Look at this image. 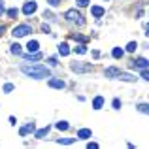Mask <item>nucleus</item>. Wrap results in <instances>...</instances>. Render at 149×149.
<instances>
[{
	"label": "nucleus",
	"mask_w": 149,
	"mask_h": 149,
	"mask_svg": "<svg viewBox=\"0 0 149 149\" xmlns=\"http://www.w3.org/2000/svg\"><path fill=\"white\" fill-rule=\"evenodd\" d=\"M49 64H51V66H57V64H58V62H57V57H51V58H49Z\"/></svg>",
	"instance_id": "c756f323"
},
{
	"label": "nucleus",
	"mask_w": 149,
	"mask_h": 149,
	"mask_svg": "<svg viewBox=\"0 0 149 149\" xmlns=\"http://www.w3.org/2000/svg\"><path fill=\"white\" fill-rule=\"evenodd\" d=\"M13 91V83H6L4 85V93H11Z\"/></svg>",
	"instance_id": "a878e982"
},
{
	"label": "nucleus",
	"mask_w": 149,
	"mask_h": 149,
	"mask_svg": "<svg viewBox=\"0 0 149 149\" xmlns=\"http://www.w3.org/2000/svg\"><path fill=\"white\" fill-rule=\"evenodd\" d=\"M4 11H6V10H4V6H2V0H0V15H2Z\"/></svg>",
	"instance_id": "72a5a7b5"
},
{
	"label": "nucleus",
	"mask_w": 149,
	"mask_h": 149,
	"mask_svg": "<svg viewBox=\"0 0 149 149\" xmlns=\"http://www.w3.org/2000/svg\"><path fill=\"white\" fill-rule=\"evenodd\" d=\"M87 147H89V149H96V147H98V143H95V142H91V143H87Z\"/></svg>",
	"instance_id": "7c9ffc66"
},
{
	"label": "nucleus",
	"mask_w": 149,
	"mask_h": 149,
	"mask_svg": "<svg viewBox=\"0 0 149 149\" xmlns=\"http://www.w3.org/2000/svg\"><path fill=\"white\" fill-rule=\"evenodd\" d=\"M76 2H77V6H79V8H85V6H89L91 0H76Z\"/></svg>",
	"instance_id": "393cba45"
},
{
	"label": "nucleus",
	"mask_w": 149,
	"mask_h": 149,
	"mask_svg": "<svg viewBox=\"0 0 149 149\" xmlns=\"http://www.w3.org/2000/svg\"><path fill=\"white\" fill-rule=\"evenodd\" d=\"M21 72L26 74L29 77H34V79H42V77H49L51 76L49 68H45V66H42V64H29V66L23 64Z\"/></svg>",
	"instance_id": "f257e3e1"
},
{
	"label": "nucleus",
	"mask_w": 149,
	"mask_h": 149,
	"mask_svg": "<svg viewBox=\"0 0 149 149\" xmlns=\"http://www.w3.org/2000/svg\"><path fill=\"white\" fill-rule=\"evenodd\" d=\"M72 70H74V72H77V74H81V72H91L93 66L91 64H79V62H74V64H72Z\"/></svg>",
	"instance_id": "39448f33"
},
{
	"label": "nucleus",
	"mask_w": 149,
	"mask_h": 149,
	"mask_svg": "<svg viewBox=\"0 0 149 149\" xmlns=\"http://www.w3.org/2000/svg\"><path fill=\"white\" fill-rule=\"evenodd\" d=\"M42 32H49V25H42Z\"/></svg>",
	"instance_id": "2f4dec72"
},
{
	"label": "nucleus",
	"mask_w": 149,
	"mask_h": 149,
	"mask_svg": "<svg viewBox=\"0 0 149 149\" xmlns=\"http://www.w3.org/2000/svg\"><path fill=\"white\" fill-rule=\"evenodd\" d=\"M142 77H143L146 81H149V70H147V68H146V70H142Z\"/></svg>",
	"instance_id": "bb28decb"
},
{
	"label": "nucleus",
	"mask_w": 149,
	"mask_h": 149,
	"mask_svg": "<svg viewBox=\"0 0 149 149\" xmlns=\"http://www.w3.org/2000/svg\"><path fill=\"white\" fill-rule=\"evenodd\" d=\"M102 106H104V96H96V98L93 100V108H95V109H100Z\"/></svg>",
	"instance_id": "2eb2a0df"
},
{
	"label": "nucleus",
	"mask_w": 149,
	"mask_h": 149,
	"mask_svg": "<svg viewBox=\"0 0 149 149\" xmlns=\"http://www.w3.org/2000/svg\"><path fill=\"white\" fill-rule=\"evenodd\" d=\"M111 55H113V58H121L123 57V49H119V47H115L111 51Z\"/></svg>",
	"instance_id": "6ab92c4d"
},
{
	"label": "nucleus",
	"mask_w": 149,
	"mask_h": 149,
	"mask_svg": "<svg viewBox=\"0 0 149 149\" xmlns=\"http://www.w3.org/2000/svg\"><path fill=\"white\" fill-rule=\"evenodd\" d=\"M136 49H138V44H136V42H130V44L127 45V51H128V53H134Z\"/></svg>",
	"instance_id": "a211bd4d"
},
{
	"label": "nucleus",
	"mask_w": 149,
	"mask_h": 149,
	"mask_svg": "<svg viewBox=\"0 0 149 149\" xmlns=\"http://www.w3.org/2000/svg\"><path fill=\"white\" fill-rule=\"evenodd\" d=\"M58 53H61L62 57H68V55H70V47H68V44H64V42H62V44L58 45Z\"/></svg>",
	"instance_id": "9d476101"
},
{
	"label": "nucleus",
	"mask_w": 149,
	"mask_h": 149,
	"mask_svg": "<svg viewBox=\"0 0 149 149\" xmlns=\"http://www.w3.org/2000/svg\"><path fill=\"white\" fill-rule=\"evenodd\" d=\"M91 128H81V130H77V138L79 140H89L91 138Z\"/></svg>",
	"instance_id": "0eeeda50"
},
{
	"label": "nucleus",
	"mask_w": 149,
	"mask_h": 149,
	"mask_svg": "<svg viewBox=\"0 0 149 149\" xmlns=\"http://www.w3.org/2000/svg\"><path fill=\"white\" fill-rule=\"evenodd\" d=\"M113 108H115V109H119V108H121V100H119V98L113 100Z\"/></svg>",
	"instance_id": "c85d7f7f"
},
{
	"label": "nucleus",
	"mask_w": 149,
	"mask_h": 149,
	"mask_svg": "<svg viewBox=\"0 0 149 149\" xmlns=\"http://www.w3.org/2000/svg\"><path fill=\"white\" fill-rule=\"evenodd\" d=\"M38 49H40V44H38L36 40L29 42V45H26V51H29V53H34V51H38Z\"/></svg>",
	"instance_id": "f8f14e48"
},
{
	"label": "nucleus",
	"mask_w": 149,
	"mask_h": 149,
	"mask_svg": "<svg viewBox=\"0 0 149 149\" xmlns=\"http://www.w3.org/2000/svg\"><path fill=\"white\" fill-rule=\"evenodd\" d=\"M91 13H93V17H102V15H104V8L102 6H93Z\"/></svg>",
	"instance_id": "1a4fd4ad"
},
{
	"label": "nucleus",
	"mask_w": 149,
	"mask_h": 149,
	"mask_svg": "<svg viewBox=\"0 0 149 149\" xmlns=\"http://www.w3.org/2000/svg\"><path fill=\"white\" fill-rule=\"evenodd\" d=\"M138 109H140L142 113H149V104H140Z\"/></svg>",
	"instance_id": "412c9836"
},
{
	"label": "nucleus",
	"mask_w": 149,
	"mask_h": 149,
	"mask_svg": "<svg viewBox=\"0 0 149 149\" xmlns=\"http://www.w3.org/2000/svg\"><path fill=\"white\" fill-rule=\"evenodd\" d=\"M55 128H57V130H68V128H70V125L66 123V121H58V123L55 125Z\"/></svg>",
	"instance_id": "dca6fc26"
},
{
	"label": "nucleus",
	"mask_w": 149,
	"mask_h": 149,
	"mask_svg": "<svg viewBox=\"0 0 149 149\" xmlns=\"http://www.w3.org/2000/svg\"><path fill=\"white\" fill-rule=\"evenodd\" d=\"M30 32H32V29H30L29 25H19V26L13 29V36L15 38H23V36H26V34H30Z\"/></svg>",
	"instance_id": "7ed1b4c3"
},
{
	"label": "nucleus",
	"mask_w": 149,
	"mask_h": 149,
	"mask_svg": "<svg viewBox=\"0 0 149 149\" xmlns=\"http://www.w3.org/2000/svg\"><path fill=\"white\" fill-rule=\"evenodd\" d=\"M74 140H76V138H58L57 142H58V143H64V146H68V143H74Z\"/></svg>",
	"instance_id": "aec40b11"
},
{
	"label": "nucleus",
	"mask_w": 149,
	"mask_h": 149,
	"mask_svg": "<svg viewBox=\"0 0 149 149\" xmlns=\"http://www.w3.org/2000/svg\"><path fill=\"white\" fill-rule=\"evenodd\" d=\"M47 2H49V6H53V8H55V6H58L62 0H47Z\"/></svg>",
	"instance_id": "cd10ccee"
},
{
	"label": "nucleus",
	"mask_w": 149,
	"mask_h": 149,
	"mask_svg": "<svg viewBox=\"0 0 149 149\" xmlns=\"http://www.w3.org/2000/svg\"><path fill=\"white\" fill-rule=\"evenodd\" d=\"M76 53L85 55V53H87V47H85V45H77V47H76Z\"/></svg>",
	"instance_id": "5701e85b"
},
{
	"label": "nucleus",
	"mask_w": 149,
	"mask_h": 149,
	"mask_svg": "<svg viewBox=\"0 0 149 149\" xmlns=\"http://www.w3.org/2000/svg\"><path fill=\"white\" fill-rule=\"evenodd\" d=\"M10 51H11V55H21V45L19 44H11Z\"/></svg>",
	"instance_id": "f3484780"
},
{
	"label": "nucleus",
	"mask_w": 149,
	"mask_h": 149,
	"mask_svg": "<svg viewBox=\"0 0 149 149\" xmlns=\"http://www.w3.org/2000/svg\"><path fill=\"white\" fill-rule=\"evenodd\" d=\"M47 132H49V127H44V128H40V130H36V132H34V136H36L38 140H42L44 136H47Z\"/></svg>",
	"instance_id": "4468645a"
},
{
	"label": "nucleus",
	"mask_w": 149,
	"mask_h": 149,
	"mask_svg": "<svg viewBox=\"0 0 149 149\" xmlns=\"http://www.w3.org/2000/svg\"><path fill=\"white\" fill-rule=\"evenodd\" d=\"M130 68L146 70V68H149V61H147V58H143V57H140V58H132V61H130Z\"/></svg>",
	"instance_id": "20e7f679"
},
{
	"label": "nucleus",
	"mask_w": 149,
	"mask_h": 149,
	"mask_svg": "<svg viewBox=\"0 0 149 149\" xmlns=\"http://www.w3.org/2000/svg\"><path fill=\"white\" fill-rule=\"evenodd\" d=\"M4 32H6V26H4L2 23H0V34H4Z\"/></svg>",
	"instance_id": "473e14b6"
},
{
	"label": "nucleus",
	"mask_w": 149,
	"mask_h": 149,
	"mask_svg": "<svg viewBox=\"0 0 149 149\" xmlns=\"http://www.w3.org/2000/svg\"><path fill=\"white\" fill-rule=\"evenodd\" d=\"M30 132H34V125L32 123H29V125H25V127L19 128V134L21 136H26V134H30Z\"/></svg>",
	"instance_id": "6e6552de"
},
{
	"label": "nucleus",
	"mask_w": 149,
	"mask_h": 149,
	"mask_svg": "<svg viewBox=\"0 0 149 149\" xmlns=\"http://www.w3.org/2000/svg\"><path fill=\"white\" fill-rule=\"evenodd\" d=\"M64 17L68 19L70 23H76V25H79V26H81V25H85V19H83V15H81L77 10H68V11H66V15H64Z\"/></svg>",
	"instance_id": "f03ea898"
},
{
	"label": "nucleus",
	"mask_w": 149,
	"mask_h": 149,
	"mask_svg": "<svg viewBox=\"0 0 149 149\" xmlns=\"http://www.w3.org/2000/svg\"><path fill=\"white\" fill-rule=\"evenodd\" d=\"M146 34H147V36H149V25L146 26Z\"/></svg>",
	"instance_id": "f704fd0d"
},
{
	"label": "nucleus",
	"mask_w": 149,
	"mask_h": 149,
	"mask_svg": "<svg viewBox=\"0 0 149 149\" xmlns=\"http://www.w3.org/2000/svg\"><path fill=\"white\" fill-rule=\"evenodd\" d=\"M6 13H8V17H17V13H19V11L15 10V8H11V10H8Z\"/></svg>",
	"instance_id": "b1692460"
},
{
	"label": "nucleus",
	"mask_w": 149,
	"mask_h": 149,
	"mask_svg": "<svg viewBox=\"0 0 149 149\" xmlns=\"http://www.w3.org/2000/svg\"><path fill=\"white\" fill-rule=\"evenodd\" d=\"M36 11V2H26L25 6H23V13L25 15H30Z\"/></svg>",
	"instance_id": "423d86ee"
},
{
	"label": "nucleus",
	"mask_w": 149,
	"mask_h": 149,
	"mask_svg": "<svg viewBox=\"0 0 149 149\" xmlns=\"http://www.w3.org/2000/svg\"><path fill=\"white\" fill-rule=\"evenodd\" d=\"M49 87H53V89H62V87H64V81H62V79H49Z\"/></svg>",
	"instance_id": "9b49d317"
},
{
	"label": "nucleus",
	"mask_w": 149,
	"mask_h": 149,
	"mask_svg": "<svg viewBox=\"0 0 149 149\" xmlns=\"http://www.w3.org/2000/svg\"><path fill=\"white\" fill-rule=\"evenodd\" d=\"M25 58H26V61H40V58H42V53H38V51H34V53H26Z\"/></svg>",
	"instance_id": "ddd939ff"
},
{
	"label": "nucleus",
	"mask_w": 149,
	"mask_h": 149,
	"mask_svg": "<svg viewBox=\"0 0 149 149\" xmlns=\"http://www.w3.org/2000/svg\"><path fill=\"white\" fill-rule=\"evenodd\" d=\"M72 38L77 42H87V36H81V34H72Z\"/></svg>",
	"instance_id": "4be33fe9"
}]
</instances>
